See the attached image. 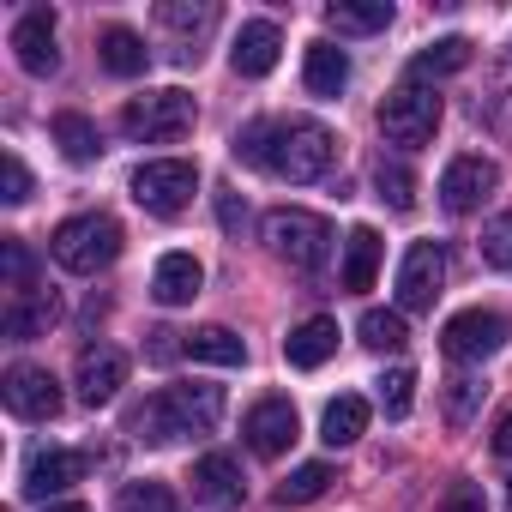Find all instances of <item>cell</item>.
Segmentation results:
<instances>
[{
  "mask_svg": "<svg viewBox=\"0 0 512 512\" xmlns=\"http://www.w3.org/2000/svg\"><path fill=\"white\" fill-rule=\"evenodd\" d=\"M223 422V386H163L127 410V434L145 446H169L187 434H211Z\"/></svg>",
  "mask_w": 512,
  "mask_h": 512,
  "instance_id": "6da1fadb",
  "label": "cell"
},
{
  "mask_svg": "<svg viewBox=\"0 0 512 512\" xmlns=\"http://www.w3.org/2000/svg\"><path fill=\"white\" fill-rule=\"evenodd\" d=\"M49 253H55V266H61V272L97 278L103 266H115V253H121V223H115L109 211H79V217L55 223Z\"/></svg>",
  "mask_w": 512,
  "mask_h": 512,
  "instance_id": "7a4b0ae2",
  "label": "cell"
},
{
  "mask_svg": "<svg viewBox=\"0 0 512 512\" xmlns=\"http://www.w3.org/2000/svg\"><path fill=\"white\" fill-rule=\"evenodd\" d=\"M266 247L290 272H320L332 260V223L302 205H278V211H266Z\"/></svg>",
  "mask_w": 512,
  "mask_h": 512,
  "instance_id": "3957f363",
  "label": "cell"
},
{
  "mask_svg": "<svg viewBox=\"0 0 512 512\" xmlns=\"http://www.w3.org/2000/svg\"><path fill=\"white\" fill-rule=\"evenodd\" d=\"M193 97L181 85H163V91H145V97H127L121 109V133L139 139V145H163V139H181L193 127Z\"/></svg>",
  "mask_w": 512,
  "mask_h": 512,
  "instance_id": "277c9868",
  "label": "cell"
},
{
  "mask_svg": "<svg viewBox=\"0 0 512 512\" xmlns=\"http://www.w3.org/2000/svg\"><path fill=\"white\" fill-rule=\"evenodd\" d=\"M380 133H386L392 145H404V151H422V145L440 133V97H434L428 85L404 79V85L386 91V103H380Z\"/></svg>",
  "mask_w": 512,
  "mask_h": 512,
  "instance_id": "5b68a950",
  "label": "cell"
},
{
  "mask_svg": "<svg viewBox=\"0 0 512 512\" xmlns=\"http://www.w3.org/2000/svg\"><path fill=\"white\" fill-rule=\"evenodd\" d=\"M332 157H338V139L320 121H278V163H272V175L302 187V181H320L332 169Z\"/></svg>",
  "mask_w": 512,
  "mask_h": 512,
  "instance_id": "8992f818",
  "label": "cell"
},
{
  "mask_svg": "<svg viewBox=\"0 0 512 512\" xmlns=\"http://www.w3.org/2000/svg\"><path fill=\"white\" fill-rule=\"evenodd\" d=\"M199 193V169L187 157H157V163H139L133 169V199L151 211V217H181Z\"/></svg>",
  "mask_w": 512,
  "mask_h": 512,
  "instance_id": "52a82bcc",
  "label": "cell"
},
{
  "mask_svg": "<svg viewBox=\"0 0 512 512\" xmlns=\"http://www.w3.org/2000/svg\"><path fill=\"white\" fill-rule=\"evenodd\" d=\"M440 284H446V247H440V241H416V247L404 253V266H398V314L434 308Z\"/></svg>",
  "mask_w": 512,
  "mask_h": 512,
  "instance_id": "ba28073f",
  "label": "cell"
},
{
  "mask_svg": "<svg viewBox=\"0 0 512 512\" xmlns=\"http://www.w3.org/2000/svg\"><path fill=\"white\" fill-rule=\"evenodd\" d=\"M7 410L19 416V422H55L61 416V380L49 374V368H37V362H19V368H7Z\"/></svg>",
  "mask_w": 512,
  "mask_h": 512,
  "instance_id": "9c48e42d",
  "label": "cell"
},
{
  "mask_svg": "<svg viewBox=\"0 0 512 512\" xmlns=\"http://www.w3.org/2000/svg\"><path fill=\"white\" fill-rule=\"evenodd\" d=\"M506 344V320L494 314V308H464V314H452L446 326H440V350L452 356V362H482V356H494Z\"/></svg>",
  "mask_w": 512,
  "mask_h": 512,
  "instance_id": "30bf717a",
  "label": "cell"
},
{
  "mask_svg": "<svg viewBox=\"0 0 512 512\" xmlns=\"http://www.w3.org/2000/svg\"><path fill=\"white\" fill-rule=\"evenodd\" d=\"M241 434H247V446L260 452V458H284V452L296 446V434H302V422H296V404H290V398H260V404L247 410Z\"/></svg>",
  "mask_w": 512,
  "mask_h": 512,
  "instance_id": "8fae6325",
  "label": "cell"
},
{
  "mask_svg": "<svg viewBox=\"0 0 512 512\" xmlns=\"http://www.w3.org/2000/svg\"><path fill=\"white\" fill-rule=\"evenodd\" d=\"M494 187H500V169H494L488 157H452L446 175H440V205H446L452 217H470Z\"/></svg>",
  "mask_w": 512,
  "mask_h": 512,
  "instance_id": "7c38bea8",
  "label": "cell"
},
{
  "mask_svg": "<svg viewBox=\"0 0 512 512\" xmlns=\"http://www.w3.org/2000/svg\"><path fill=\"white\" fill-rule=\"evenodd\" d=\"M247 500V482H241V464L229 452H205L193 464V506L199 512H235Z\"/></svg>",
  "mask_w": 512,
  "mask_h": 512,
  "instance_id": "4fadbf2b",
  "label": "cell"
},
{
  "mask_svg": "<svg viewBox=\"0 0 512 512\" xmlns=\"http://www.w3.org/2000/svg\"><path fill=\"white\" fill-rule=\"evenodd\" d=\"M13 55H19V67L31 73V79H49L55 67H61V49H55V13H25L19 25H13Z\"/></svg>",
  "mask_w": 512,
  "mask_h": 512,
  "instance_id": "5bb4252c",
  "label": "cell"
},
{
  "mask_svg": "<svg viewBox=\"0 0 512 512\" xmlns=\"http://www.w3.org/2000/svg\"><path fill=\"white\" fill-rule=\"evenodd\" d=\"M85 452H67V446H49V452H37L31 464H25V494L31 500H49V494H67L79 476H85Z\"/></svg>",
  "mask_w": 512,
  "mask_h": 512,
  "instance_id": "9a60e30c",
  "label": "cell"
},
{
  "mask_svg": "<svg viewBox=\"0 0 512 512\" xmlns=\"http://www.w3.org/2000/svg\"><path fill=\"white\" fill-rule=\"evenodd\" d=\"M278 49H284V37H278L272 19H247L241 37H235V49H229V67H235L241 79H266V73L278 67Z\"/></svg>",
  "mask_w": 512,
  "mask_h": 512,
  "instance_id": "2e32d148",
  "label": "cell"
},
{
  "mask_svg": "<svg viewBox=\"0 0 512 512\" xmlns=\"http://www.w3.org/2000/svg\"><path fill=\"white\" fill-rule=\"evenodd\" d=\"M127 386V356L115 350V344H97V350H85L79 356V398L97 410V404H109L115 392Z\"/></svg>",
  "mask_w": 512,
  "mask_h": 512,
  "instance_id": "e0dca14e",
  "label": "cell"
},
{
  "mask_svg": "<svg viewBox=\"0 0 512 512\" xmlns=\"http://www.w3.org/2000/svg\"><path fill=\"white\" fill-rule=\"evenodd\" d=\"M199 284H205V266L193 260V253H163L157 272H151V296L163 308H187L199 296Z\"/></svg>",
  "mask_w": 512,
  "mask_h": 512,
  "instance_id": "ac0fdd59",
  "label": "cell"
},
{
  "mask_svg": "<svg viewBox=\"0 0 512 512\" xmlns=\"http://www.w3.org/2000/svg\"><path fill=\"white\" fill-rule=\"evenodd\" d=\"M332 350H338V320H326V314H314V320H302L290 338H284V362L290 368H320V362H332Z\"/></svg>",
  "mask_w": 512,
  "mask_h": 512,
  "instance_id": "d6986e66",
  "label": "cell"
},
{
  "mask_svg": "<svg viewBox=\"0 0 512 512\" xmlns=\"http://www.w3.org/2000/svg\"><path fill=\"white\" fill-rule=\"evenodd\" d=\"M97 55H103V67H109L115 79H139V73L151 67L145 37H139V31H127V25H109V31L97 37Z\"/></svg>",
  "mask_w": 512,
  "mask_h": 512,
  "instance_id": "ffe728a7",
  "label": "cell"
},
{
  "mask_svg": "<svg viewBox=\"0 0 512 512\" xmlns=\"http://www.w3.org/2000/svg\"><path fill=\"white\" fill-rule=\"evenodd\" d=\"M302 85L314 97H338L350 85V55L332 49V43H308V61H302Z\"/></svg>",
  "mask_w": 512,
  "mask_h": 512,
  "instance_id": "44dd1931",
  "label": "cell"
},
{
  "mask_svg": "<svg viewBox=\"0 0 512 512\" xmlns=\"http://www.w3.org/2000/svg\"><path fill=\"white\" fill-rule=\"evenodd\" d=\"M61 320V308H55V296H37V290H13V302H7V338H37V332H49Z\"/></svg>",
  "mask_w": 512,
  "mask_h": 512,
  "instance_id": "7402d4cb",
  "label": "cell"
},
{
  "mask_svg": "<svg viewBox=\"0 0 512 512\" xmlns=\"http://www.w3.org/2000/svg\"><path fill=\"white\" fill-rule=\"evenodd\" d=\"M368 398H356V392H344V398H332L326 404V416H320V440L326 446H350V440H362L368 434Z\"/></svg>",
  "mask_w": 512,
  "mask_h": 512,
  "instance_id": "603a6c76",
  "label": "cell"
},
{
  "mask_svg": "<svg viewBox=\"0 0 512 512\" xmlns=\"http://www.w3.org/2000/svg\"><path fill=\"white\" fill-rule=\"evenodd\" d=\"M326 25L338 37H374L392 25V0H368V7H356V0H332L326 7Z\"/></svg>",
  "mask_w": 512,
  "mask_h": 512,
  "instance_id": "cb8c5ba5",
  "label": "cell"
},
{
  "mask_svg": "<svg viewBox=\"0 0 512 512\" xmlns=\"http://www.w3.org/2000/svg\"><path fill=\"white\" fill-rule=\"evenodd\" d=\"M374 272H380V235L362 223V229H350V241H344V290H374Z\"/></svg>",
  "mask_w": 512,
  "mask_h": 512,
  "instance_id": "d4e9b609",
  "label": "cell"
},
{
  "mask_svg": "<svg viewBox=\"0 0 512 512\" xmlns=\"http://www.w3.org/2000/svg\"><path fill=\"white\" fill-rule=\"evenodd\" d=\"M187 356L193 362H211V368H241L247 362V344L229 326H199V332H187Z\"/></svg>",
  "mask_w": 512,
  "mask_h": 512,
  "instance_id": "484cf974",
  "label": "cell"
},
{
  "mask_svg": "<svg viewBox=\"0 0 512 512\" xmlns=\"http://www.w3.org/2000/svg\"><path fill=\"white\" fill-rule=\"evenodd\" d=\"M55 145H61L73 163H91V157L103 151V133H97V121H91V115L61 109V115H55Z\"/></svg>",
  "mask_w": 512,
  "mask_h": 512,
  "instance_id": "4316f807",
  "label": "cell"
},
{
  "mask_svg": "<svg viewBox=\"0 0 512 512\" xmlns=\"http://www.w3.org/2000/svg\"><path fill=\"white\" fill-rule=\"evenodd\" d=\"M458 67H470V43L464 37H440V43H428L410 61V79L422 85V79H440V73H458Z\"/></svg>",
  "mask_w": 512,
  "mask_h": 512,
  "instance_id": "83f0119b",
  "label": "cell"
},
{
  "mask_svg": "<svg viewBox=\"0 0 512 512\" xmlns=\"http://www.w3.org/2000/svg\"><path fill=\"white\" fill-rule=\"evenodd\" d=\"M235 163L272 169V163H278V121H247V127L235 133Z\"/></svg>",
  "mask_w": 512,
  "mask_h": 512,
  "instance_id": "f1b7e54d",
  "label": "cell"
},
{
  "mask_svg": "<svg viewBox=\"0 0 512 512\" xmlns=\"http://www.w3.org/2000/svg\"><path fill=\"white\" fill-rule=\"evenodd\" d=\"M356 332H362V344H368V350H404V344H410V326H404V314H398V308H368Z\"/></svg>",
  "mask_w": 512,
  "mask_h": 512,
  "instance_id": "f546056e",
  "label": "cell"
},
{
  "mask_svg": "<svg viewBox=\"0 0 512 512\" xmlns=\"http://www.w3.org/2000/svg\"><path fill=\"white\" fill-rule=\"evenodd\" d=\"M332 488V464H302V470H290L284 482H278V506H308V500H320Z\"/></svg>",
  "mask_w": 512,
  "mask_h": 512,
  "instance_id": "4dcf8cb0",
  "label": "cell"
},
{
  "mask_svg": "<svg viewBox=\"0 0 512 512\" xmlns=\"http://www.w3.org/2000/svg\"><path fill=\"white\" fill-rule=\"evenodd\" d=\"M115 512H181V506H175L169 482H127L121 500H115Z\"/></svg>",
  "mask_w": 512,
  "mask_h": 512,
  "instance_id": "1f68e13d",
  "label": "cell"
},
{
  "mask_svg": "<svg viewBox=\"0 0 512 512\" xmlns=\"http://www.w3.org/2000/svg\"><path fill=\"white\" fill-rule=\"evenodd\" d=\"M374 187H380V199H386L392 211H410V205H416V175H410L404 163H380V169H374Z\"/></svg>",
  "mask_w": 512,
  "mask_h": 512,
  "instance_id": "d6a6232c",
  "label": "cell"
},
{
  "mask_svg": "<svg viewBox=\"0 0 512 512\" xmlns=\"http://www.w3.org/2000/svg\"><path fill=\"white\" fill-rule=\"evenodd\" d=\"M410 404H416V374H410V368H392V374L380 380V410L398 422V416H410Z\"/></svg>",
  "mask_w": 512,
  "mask_h": 512,
  "instance_id": "836d02e7",
  "label": "cell"
},
{
  "mask_svg": "<svg viewBox=\"0 0 512 512\" xmlns=\"http://www.w3.org/2000/svg\"><path fill=\"white\" fill-rule=\"evenodd\" d=\"M157 19H163L169 31H211V25H217V7H211V0H199V7H181V0H163V7H157Z\"/></svg>",
  "mask_w": 512,
  "mask_h": 512,
  "instance_id": "e575fe53",
  "label": "cell"
},
{
  "mask_svg": "<svg viewBox=\"0 0 512 512\" xmlns=\"http://www.w3.org/2000/svg\"><path fill=\"white\" fill-rule=\"evenodd\" d=\"M0 260H7V284H13V290H37V260H31V247H25L19 235L0 241Z\"/></svg>",
  "mask_w": 512,
  "mask_h": 512,
  "instance_id": "d590c367",
  "label": "cell"
},
{
  "mask_svg": "<svg viewBox=\"0 0 512 512\" xmlns=\"http://www.w3.org/2000/svg\"><path fill=\"white\" fill-rule=\"evenodd\" d=\"M482 260H488L494 272H512V211L482 229Z\"/></svg>",
  "mask_w": 512,
  "mask_h": 512,
  "instance_id": "8d00e7d4",
  "label": "cell"
},
{
  "mask_svg": "<svg viewBox=\"0 0 512 512\" xmlns=\"http://www.w3.org/2000/svg\"><path fill=\"white\" fill-rule=\"evenodd\" d=\"M476 398H482V380H452V386H446V422L464 428L470 410H476Z\"/></svg>",
  "mask_w": 512,
  "mask_h": 512,
  "instance_id": "74e56055",
  "label": "cell"
},
{
  "mask_svg": "<svg viewBox=\"0 0 512 512\" xmlns=\"http://www.w3.org/2000/svg\"><path fill=\"white\" fill-rule=\"evenodd\" d=\"M0 187H7V193H0V199H7V205H25L31 199V169L7 151V157H0Z\"/></svg>",
  "mask_w": 512,
  "mask_h": 512,
  "instance_id": "f35d334b",
  "label": "cell"
},
{
  "mask_svg": "<svg viewBox=\"0 0 512 512\" xmlns=\"http://www.w3.org/2000/svg\"><path fill=\"white\" fill-rule=\"evenodd\" d=\"M440 512H488V500H482V488H476V482H458V488L440 500Z\"/></svg>",
  "mask_w": 512,
  "mask_h": 512,
  "instance_id": "ab89813d",
  "label": "cell"
},
{
  "mask_svg": "<svg viewBox=\"0 0 512 512\" xmlns=\"http://www.w3.org/2000/svg\"><path fill=\"white\" fill-rule=\"evenodd\" d=\"M217 211H223V229H229V235L247 223V205H235V193H217Z\"/></svg>",
  "mask_w": 512,
  "mask_h": 512,
  "instance_id": "60d3db41",
  "label": "cell"
},
{
  "mask_svg": "<svg viewBox=\"0 0 512 512\" xmlns=\"http://www.w3.org/2000/svg\"><path fill=\"white\" fill-rule=\"evenodd\" d=\"M494 452H500V458H512V410L494 422Z\"/></svg>",
  "mask_w": 512,
  "mask_h": 512,
  "instance_id": "b9f144b4",
  "label": "cell"
},
{
  "mask_svg": "<svg viewBox=\"0 0 512 512\" xmlns=\"http://www.w3.org/2000/svg\"><path fill=\"white\" fill-rule=\"evenodd\" d=\"M43 512H91V506H79V500H61V506H43Z\"/></svg>",
  "mask_w": 512,
  "mask_h": 512,
  "instance_id": "7bdbcfd3",
  "label": "cell"
},
{
  "mask_svg": "<svg viewBox=\"0 0 512 512\" xmlns=\"http://www.w3.org/2000/svg\"><path fill=\"white\" fill-rule=\"evenodd\" d=\"M506 512H512V482H506Z\"/></svg>",
  "mask_w": 512,
  "mask_h": 512,
  "instance_id": "ee69618b",
  "label": "cell"
}]
</instances>
